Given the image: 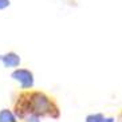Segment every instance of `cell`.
<instances>
[{
    "instance_id": "cell-1",
    "label": "cell",
    "mask_w": 122,
    "mask_h": 122,
    "mask_svg": "<svg viewBox=\"0 0 122 122\" xmlns=\"http://www.w3.org/2000/svg\"><path fill=\"white\" fill-rule=\"evenodd\" d=\"M30 114L59 119L61 110L54 98L50 95L42 91H23L19 94L15 103V115L19 119H23Z\"/></svg>"
},
{
    "instance_id": "cell-2",
    "label": "cell",
    "mask_w": 122,
    "mask_h": 122,
    "mask_svg": "<svg viewBox=\"0 0 122 122\" xmlns=\"http://www.w3.org/2000/svg\"><path fill=\"white\" fill-rule=\"evenodd\" d=\"M11 78L20 83L22 89H24V90L32 89L34 83H35L34 74L30 70H27V68H16V70H14L11 74Z\"/></svg>"
},
{
    "instance_id": "cell-3",
    "label": "cell",
    "mask_w": 122,
    "mask_h": 122,
    "mask_svg": "<svg viewBox=\"0 0 122 122\" xmlns=\"http://www.w3.org/2000/svg\"><path fill=\"white\" fill-rule=\"evenodd\" d=\"M0 62L3 63L4 67L15 68V67H19L22 59H20V56L16 52H12L11 51V52H7V54H4V55H0Z\"/></svg>"
},
{
    "instance_id": "cell-4",
    "label": "cell",
    "mask_w": 122,
    "mask_h": 122,
    "mask_svg": "<svg viewBox=\"0 0 122 122\" xmlns=\"http://www.w3.org/2000/svg\"><path fill=\"white\" fill-rule=\"evenodd\" d=\"M115 119L113 117H105L102 113H94L89 114L85 119V122H114Z\"/></svg>"
},
{
    "instance_id": "cell-5",
    "label": "cell",
    "mask_w": 122,
    "mask_h": 122,
    "mask_svg": "<svg viewBox=\"0 0 122 122\" xmlns=\"http://www.w3.org/2000/svg\"><path fill=\"white\" fill-rule=\"evenodd\" d=\"M0 122H18V117L8 109L0 110Z\"/></svg>"
},
{
    "instance_id": "cell-6",
    "label": "cell",
    "mask_w": 122,
    "mask_h": 122,
    "mask_svg": "<svg viewBox=\"0 0 122 122\" xmlns=\"http://www.w3.org/2000/svg\"><path fill=\"white\" fill-rule=\"evenodd\" d=\"M25 122H40V117H38V115L35 114H30L25 117Z\"/></svg>"
},
{
    "instance_id": "cell-7",
    "label": "cell",
    "mask_w": 122,
    "mask_h": 122,
    "mask_svg": "<svg viewBox=\"0 0 122 122\" xmlns=\"http://www.w3.org/2000/svg\"><path fill=\"white\" fill-rule=\"evenodd\" d=\"M10 4H11V1L10 0H0V11L1 10H5V8L10 7Z\"/></svg>"
}]
</instances>
